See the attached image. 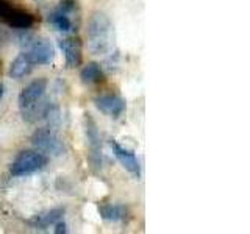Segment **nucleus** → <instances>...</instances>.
<instances>
[{
    "label": "nucleus",
    "instance_id": "obj_17",
    "mask_svg": "<svg viewBox=\"0 0 250 234\" xmlns=\"http://www.w3.org/2000/svg\"><path fill=\"white\" fill-rule=\"evenodd\" d=\"M13 39V36H11V33L8 31L6 28H2L0 27V47L2 45H5V44H8Z\"/></svg>",
    "mask_w": 250,
    "mask_h": 234
},
{
    "label": "nucleus",
    "instance_id": "obj_15",
    "mask_svg": "<svg viewBox=\"0 0 250 234\" xmlns=\"http://www.w3.org/2000/svg\"><path fill=\"white\" fill-rule=\"evenodd\" d=\"M80 78H82V81L84 84H97L100 81H104L105 80V74H104V70H102L100 64L99 62H88L83 69H82V72H80Z\"/></svg>",
    "mask_w": 250,
    "mask_h": 234
},
{
    "label": "nucleus",
    "instance_id": "obj_1",
    "mask_svg": "<svg viewBox=\"0 0 250 234\" xmlns=\"http://www.w3.org/2000/svg\"><path fill=\"white\" fill-rule=\"evenodd\" d=\"M47 84L49 83L45 78H36L21 91L18 103L25 122L35 123L44 119L50 120L52 117L58 119V109L45 100Z\"/></svg>",
    "mask_w": 250,
    "mask_h": 234
},
{
    "label": "nucleus",
    "instance_id": "obj_5",
    "mask_svg": "<svg viewBox=\"0 0 250 234\" xmlns=\"http://www.w3.org/2000/svg\"><path fill=\"white\" fill-rule=\"evenodd\" d=\"M33 144L39 152L50 156H61L66 153V144L60 135H57L52 128H38L31 136Z\"/></svg>",
    "mask_w": 250,
    "mask_h": 234
},
{
    "label": "nucleus",
    "instance_id": "obj_14",
    "mask_svg": "<svg viewBox=\"0 0 250 234\" xmlns=\"http://www.w3.org/2000/svg\"><path fill=\"white\" fill-rule=\"evenodd\" d=\"M35 64L30 61V58L25 55V52L18 55L14 58V61L11 62V67H10V77L14 78V80H21V78L27 77L31 70H33Z\"/></svg>",
    "mask_w": 250,
    "mask_h": 234
},
{
    "label": "nucleus",
    "instance_id": "obj_3",
    "mask_svg": "<svg viewBox=\"0 0 250 234\" xmlns=\"http://www.w3.org/2000/svg\"><path fill=\"white\" fill-rule=\"evenodd\" d=\"M47 164H49V158L44 153L36 150H23L13 161L10 167V174L14 178L28 176L45 169Z\"/></svg>",
    "mask_w": 250,
    "mask_h": 234
},
{
    "label": "nucleus",
    "instance_id": "obj_2",
    "mask_svg": "<svg viewBox=\"0 0 250 234\" xmlns=\"http://www.w3.org/2000/svg\"><path fill=\"white\" fill-rule=\"evenodd\" d=\"M88 44L94 55H111L114 50V27L104 11H96L88 22Z\"/></svg>",
    "mask_w": 250,
    "mask_h": 234
},
{
    "label": "nucleus",
    "instance_id": "obj_8",
    "mask_svg": "<svg viewBox=\"0 0 250 234\" xmlns=\"http://www.w3.org/2000/svg\"><path fill=\"white\" fill-rule=\"evenodd\" d=\"M109 145H111L113 153L117 158V161L122 164V167L127 170L130 175H133L136 179H139L141 178V164H139V159L136 158V155L133 153L131 150H128L127 147L121 145L114 139H111Z\"/></svg>",
    "mask_w": 250,
    "mask_h": 234
},
{
    "label": "nucleus",
    "instance_id": "obj_13",
    "mask_svg": "<svg viewBox=\"0 0 250 234\" xmlns=\"http://www.w3.org/2000/svg\"><path fill=\"white\" fill-rule=\"evenodd\" d=\"M99 214L106 222H125L130 215L127 206L121 203H102L99 205Z\"/></svg>",
    "mask_w": 250,
    "mask_h": 234
},
{
    "label": "nucleus",
    "instance_id": "obj_12",
    "mask_svg": "<svg viewBox=\"0 0 250 234\" xmlns=\"http://www.w3.org/2000/svg\"><path fill=\"white\" fill-rule=\"evenodd\" d=\"M50 25L60 31V33H64V35H69V33H74L77 30V23L74 20V14H69L66 11L60 10V8L55 6L53 11L49 13V18H47Z\"/></svg>",
    "mask_w": 250,
    "mask_h": 234
},
{
    "label": "nucleus",
    "instance_id": "obj_4",
    "mask_svg": "<svg viewBox=\"0 0 250 234\" xmlns=\"http://www.w3.org/2000/svg\"><path fill=\"white\" fill-rule=\"evenodd\" d=\"M0 20L16 30H28L36 22L33 14L21 6H16L11 0H0Z\"/></svg>",
    "mask_w": 250,
    "mask_h": 234
},
{
    "label": "nucleus",
    "instance_id": "obj_10",
    "mask_svg": "<svg viewBox=\"0 0 250 234\" xmlns=\"http://www.w3.org/2000/svg\"><path fill=\"white\" fill-rule=\"evenodd\" d=\"M60 49L64 53L66 66L69 69H75L82 64L83 53H82V41L78 38L67 36L60 41Z\"/></svg>",
    "mask_w": 250,
    "mask_h": 234
},
{
    "label": "nucleus",
    "instance_id": "obj_18",
    "mask_svg": "<svg viewBox=\"0 0 250 234\" xmlns=\"http://www.w3.org/2000/svg\"><path fill=\"white\" fill-rule=\"evenodd\" d=\"M53 226H55V233H57V234H61V233L66 234L67 233V226H66V223L62 222V220H58Z\"/></svg>",
    "mask_w": 250,
    "mask_h": 234
},
{
    "label": "nucleus",
    "instance_id": "obj_7",
    "mask_svg": "<svg viewBox=\"0 0 250 234\" xmlns=\"http://www.w3.org/2000/svg\"><path fill=\"white\" fill-rule=\"evenodd\" d=\"M84 136L86 145L89 150V161L96 169L102 167V144H100V133L97 123L94 122L91 114H84Z\"/></svg>",
    "mask_w": 250,
    "mask_h": 234
},
{
    "label": "nucleus",
    "instance_id": "obj_9",
    "mask_svg": "<svg viewBox=\"0 0 250 234\" xmlns=\"http://www.w3.org/2000/svg\"><path fill=\"white\" fill-rule=\"evenodd\" d=\"M94 103H96L99 111H102L104 114L109 116V117H121L125 109H127V103H125V100L117 96V94H105V96H100L94 100Z\"/></svg>",
    "mask_w": 250,
    "mask_h": 234
},
{
    "label": "nucleus",
    "instance_id": "obj_16",
    "mask_svg": "<svg viewBox=\"0 0 250 234\" xmlns=\"http://www.w3.org/2000/svg\"><path fill=\"white\" fill-rule=\"evenodd\" d=\"M57 8H60V10L66 11L69 14L77 16L78 14V0H60Z\"/></svg>",
    "mask_w": 250,
    "mask_h": 234
},
{
    "label": "nucleus",
    "instance_id": "obj_6",
    "mask_svg": "<svg viewBox=\"0 0 250 234\" xmlns=\"http://www.w3.org/2000/svg\"><path fill=\"white\" fill-rule=\"evenodd\" d=\"M25 39V55L30 58V61L35 66H49L55 59V49L44 38H35V36H27L22 38Z\"/></svg>",
    "mask_w": 250,
    "mask_h": 234
},
{
    "label": "nucleus",
    "instance_id": "obj_19",
    "mask_svg": "<svg viewBox=\"0 0 250 234\" xmlns=\"http://www.w3.org/2000/svg\"><path fill=\"white\" fill-rule=\"evenodd\" d=\"M3 94H5V86H3V83H0V98L3 97Z\"/></svg>",
    "mask_w": 250,
    "mask_h": 234
},
{
    "label": "nucleus",
    "instance_id": "obj_11",
    "mask_svg": "<svg viewBox=\"0 0 250 234\" xmlns=\"http://www.w3.org/2000/svg\"><path fill=\"white\" fill-rule=\"evenodd\" d=\"M64 213H66V209L62 206L42 211V213L35 214L33 217H31L28 220V225L35 230H47L49 226H53L58 220H62Z\"/></svg>",
    "mask_w": 250,
    "mask_h": 234
}]
</instances>
